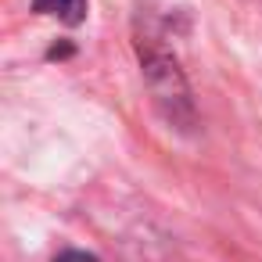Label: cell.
Instances as JSON below:
<instances>
[{"label":"cell","instance_id":"6da1fadb","mask_svg":"<svg viewBox=\"0 0 262 262\" xmlns=\"http://www.w3.org/2000/svg\"><path fill=\"white\" fill-rule=\"evenodd\" d=\"M33 8L40 15H51L65 26H79L86 18V0H33Z\"/></svg>","mask_w":262,"mask_h":262},{"label":"cell","instance_id":"7a4b0ae2","mask_svg":"<svg viewBox=\"0 0 262 262\" xmlns=\"http://www.w3.org/2000/svg\"><path fill=\"white\" fill-rule=\"evenodd\" d=\"M54 262H97L94 255H86V251H61Z\"/></svg>","mask_w":262,"mask_h":262}]
</instances>
